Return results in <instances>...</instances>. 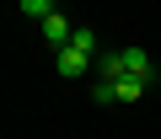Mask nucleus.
I'll return each instance as SVG.
<instances>
[{
	"label": "nucleus",
	"mask_w": 161,
	"mask_h": 139,
	"mask_svg": "<svg viewBox=\"0 0 161 139\" xmlns=\"http://www.w3.org/2000/svg\"><path fill=\"white\" fill-rule=\"evenodd\" d=\"M38 27H43V43H48V48H64V43L75 38V27H70V22L59 16V11H54V16H43Z\"/></svg>",
	"instance_id": "nucleus-2"
},
{
	"label": "nucleus",
	"mask_w": 161,
	"mask_h": 139,
	"mask_svg": "<svg viewBox=\"0 0 161 139\" xmlns=\"http://www.w3.org/2000/svg\"><path fill=\"white\" fill-rule=\"evenodd\" d=\"M97 75L102 80H124V48H102L97 54Z\"/></svg>",
	"instance_id": "nucleus-4"
},
{
	"label": "nucleus",
	"mask_w": 161,
	"mask_h": 139,
	"mask_svg": "<svg viewBox=\"0 0 161 139\" xmlns=\"http://www.w3.org/2000/svg\"><path fill=\"white\" fill-rule=\"evenodd\" d=\"M145 91H150V80H134V75H124V80H118V102H140Z\"/></svg>",
	"instance_id": "nucleus-6"
},
{
	"label": "nucleus",
	"mask_w": 161,
	"mask_h": 139,
	"mask_svg": "<svg viewBox=\"0 0 161 139\" xmlns=\"http://www.w3.org/2000/svg\"><path fill=\"white\" fill-rule=\"evenodd\" d=\"M16 6H22V16H32V22L54 16V0H16Z\"/></svg>",
	"instance_id": "nucleus-7"
},
{
	"label": "nucleus",
	"mask_w": 161,
	"mask_h": 139,
	"mask_svg": "<svg viewBox=\"0 0 161 139\" xmlns=\"http://www.w3.org/2000/svg\"><path fill=\"white\" fill-rule=\"evenodd\" d=\"M92 102H97V107H113V102H118V80H102V75H97V86H92Z\"/></svg>",
	"instance_id": "nucleus-5"
},
{
	"label": "nucleus",
	"mask_w": 161,
	"mask_h": 139,
	"mask_svg": "<svg viewBox=\"0 0 161 139\" xmlns=\"http://www.w3.org/2000/svg\"><path fill=\"white\" fill-rule=\"evenodd\" d=\"M54 70L59 75H86V70H97V54H86V48H75V43H64V48H54Z\"/></svg>",
	"instance_id": "nucleus-1"
},
{
	"label": "nucleus",
	"mask_w": 161,
	"mask_h": 139,
	"mask_svg": "<svg viewBox=\"0 0 161 139\" xmlns=\"http://www.w3.org/2000/svg\"><path fill=\"white\" fill-rule=\"evenodd\" d=\"M124 75H134V80H156V64H150L145 48H124Z\"/></svg>",
	"instance_id": "nucleus-3"
},
{
	"label": "nucleus",
	"mask_w": 161,
	"mask_h": 139,
	"mask_svg": "<svg viewBox=\"0 0 161 139\" xmlns=\"http://www.w3.org/2000/svg\"><path fill=\"white\" fill-rule=\"evenodd\" d=\"M70 43H75V48H86V54H102V48H97V32H92V27H75V38H70Z\"/></svg>",
	"instance_id": "nucleus-8"
}]
</instances>
